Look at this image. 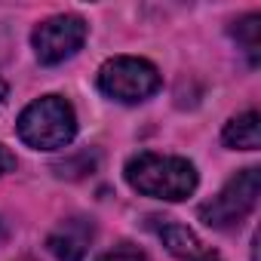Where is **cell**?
<instances>
[{"label": "cell", "instance_id": "cell-1", "mask_svg": "<svg viewBox=\"0 0 261 261\" xmlns=\"http://www.w3.org/2000/svg\"><path fill=\"white\" fill-rule=\"evenodd\" d=\"M126 181L145 197L157 200H188L197 191V169L185 157H169V154H136L126 163Z\"/></svg>", "mask_w": 261, "mask_h": 261}, {"label": "cell", "instance_id": "cell-2", "mask_svg": "<svg viewBox=\"0 0 261 261\" xmlns=\"http://www.w3.org/2000/svg\"><path fill=\"white\" fill-rule=\"evenodd\" d=\"M19 139L34 148V151H56V148H65L71 145L74 133H77V117H74V108L59 98V95H43L37 101H31L19 123Z\"/></svg>", "mask_w": 261, "mask_h": 261}, {"label": "cell", "instance_id": "cell-3", "mask_svg": "<svg viewBox=\"0 0 261 261\" xmlns=\"http://www.w3.org/2000/svg\"><path fill=\"white\" fill-rule=\"evenodd\" d=\"M98 89L123 105H136L151 98L160 89V71L136 56H117L108 59L98 71Z\"/></svg>", "mask_w": 261, "mask_h": 261}, {"label": "cell", "instance_id": "cell-4", "mask_svg": "<svg viewBox=\"0 0 261 261\" xmlns=\"http://www.w3.org/2000/svg\"><path fill=\"white\" fill-rule=\"evenodd\" d=\"M258 191H261V175L258 169H243L237 172L209 203L200 206V218L209 227H233L240 224L258 203Z\"/></svg>", "mask_w": 261, "mask_h": 261}, {"label": "cell", "instance_id": "cell-5", "mask_svg": "<svg viewBox=\"0 0 261 261\" xmlns=\"http://www.w3.org/2000/svg\"><path fill=\"white\" fill-rule=\"evenodd\" d=\"M83 40H86V22L80 16H53L40 22L31 34L34 56L43 65H59L71 59L83 46Z\"/></svg>", "mask_w": 261, "mask_h": 261}, {"label": "cell", "instance_id": "cell-6", "mask_svg": "<svg viewBox=\"0 0 261 261\" xmlns=\"http://www.w3.org/2000/svg\"><path fill=\"white\" fill-rule=\"evenodd\" d=\"M89 240H92V221H86V218H68V221H62L49 233L46 246H49V252L59 261H83V255L89 249Z\"/></svg>", "mask_w": 261, "mask_h": 261}, {"label": "cell", "instance_id": "cell-7", "mask_svg": "<svg viewBox=\"0 0 261 261\" xmlns=\"http://www.w3.org/2000/svg\"><path fill=\"white\" fill-rule=\"evenodd\" d=\"M221 139H224V145L233 148V151H255V148L261 145V123H258V114H255V111H246V114H237L233 120H227Z\"/></svg>", "mask_w": 261, "mask_h": 261}, {"label": "cell", "instance_id": "cell-8", "mask_svg": "<svg viewBox=\"0 0 261 261\" xmlns=\"http://www.w3.org/2000/svg\"><path fill=\"white\" fill-rule=\"evenodd\" d=\"M160 240H163V246H166L172 255L188 258V261L203 252V243L197 240V233H194L191 227L178 224V221H169V218H163V224H160Z\"/></svg>", "mask_w": 261, "mask_h": 261}, {"label": "cell", "instance_id": "cell-9", "mask_svg": "<svg viewBox=\"0 0 261 261\" xmlns=\"http://www.w3.org/2000/svg\"><path fill=\"white\" fill-rule=\"evenodd\" d=\"M258 31H261V19H258L255 13H252V16H243L240 22H233V37H237V43L246 49V56H249L252 65L258 62V49H261Z\"/></svg>", "mask_w": 261, "mask_h": 261}, {"label": "cell", "instance_id": "cell-10", "mask_svg": "<svg viewBox=\"0 0 261 261\" xmlns=\"http://www.w3.org/2000/svg\"><path fill=\"white\" fill-rule=\"evenodd\" d=\"M92 169H95V154H83V157L56 163V172H59V175H68V178H80V175H86V172H92Z\"/></svg>", "mask_w": 261, "mask_h": 261}, {"label": "cell", "instance_id": "cell-11", "mask_svg": "<svg viewBox=\"0 0 261 261\" xmlns=\"http://www.w3.org/2000/svg\"><path fill=\"white\" fill-rule=\"evenodd\" d=\"M98 261H148V258L139 249H133V246H117V249L98 255Z\"/></svg>", "mask_w": 261, "mask_h": 261}, {"label": "cell", "instance_id": "cell-12", "mask_svg": "<svg viewBox=\"0 0 261 261\" xmlns=\"http://www.w3.org/2000/svg\"><path fill=\"white\" fill-rule=\"evenodd\" d=\"M16 169V157L4 148V145H0V175H7V172H13Z\"/></svg>", "mask_w": 261, "mask_h": 261}, {"label": "cell", "instance_id": "cell-13", "mask_svg": "<svg viewBox=\"0 0 261 261\" xmlns=\"http://www.w3.org/2000/svg\"><path fill=\"white\" fill-rule=\"evenodd\" d=\"M191 261H221V258H218L215 252H206V249H203V252H200L197 258H191Z\"/></svg>", "mask_w": 261, "mask_h": 261}, {"label": "cell", "instance_id": "cell-14", "mask_svg": "<svg viewBox=\"0 0 261 261\" xmlns=\"http://www.w3.org/2000/svg\"><path fill=\"white\" fill-rule=\"evenodd\" d=\"M4 95H7V83L0 80V101H4Z\"/></svg>", "mask_w": 261, "mask_h": 261}, {"label": "cell", "instance_id": "cell-15", "mask_svg": "<svg viewBox=\"0 0 261 261\" xmlns=\"http://www.w3.org/2000/svg\"><path fill=\"white\" fill-rule=\"evenodd\" d=\"M25 261H28V258H25Z\"/></svg>", "mask_w": 261, "mask_h": 261}]
</instances>
